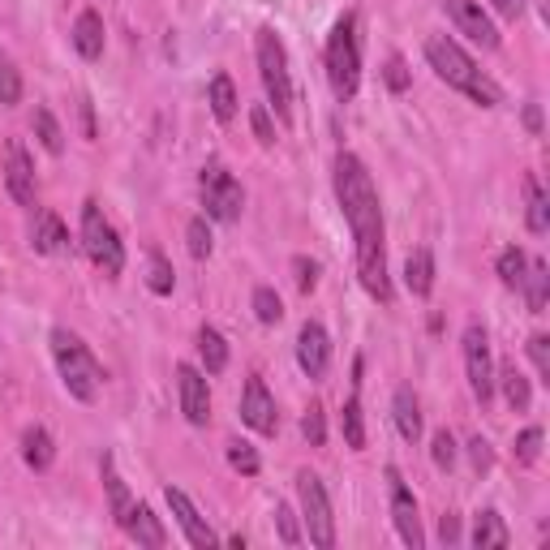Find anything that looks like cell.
Masks as SVG:
<instances>
[{
  "mask_svg": "<svg viewBox=\"0 0 550 550\" xmlns=\"http://www.w3.org/2000/svg\"><path fill=\"white\" fill-rule=\"evenodd\" d=\"M202 207H207L211 220H224V224L241 220L245 190H241V181L224 164H207V168H202Z\"/></svg>",
  "mask_w": 550,
  "mask_h": 550,
  "instance_id": "cell-8",
  "label": "cell"
},
{
  "mask_svg": "<svg viewBox=\"0 0 550 550\" xmlns=\"http://www.w3.org/2000/svg\"><path fill=\"white\" fill-rule=\"evenodd\" d=\"M439 538H443L447 546H456V542H460V520H456V516H443V525H439Z\"/></svg>",
  "mask_w": 550,
  "mask_h": 550,
  "instance_id": "cell-47",
  "label": "cell"
},
{
  "mask_svg": "<svg viewBox=\"0 0 550 550\" xmlns=\"http://www.w3.org/2000/svg\"><path fill=\"white\" fill-rule=\"evenodd\" d=\"M177 392H181L185 422H190V426H207V422H211V392H207V379H202V370L181 366V370H177Z\"/></svg>",
  "mask_w": 550,
  "mask_h": 550,
  "instance_id": "cell-13",
  "label": "cell"
},
{
  "mask_svg": "<svg viewBox=\"0 0 550 550\" xmlns=\"http://www.w3.org/2000/svg\"><path fill=\"white\" fill-rule=\"evenodd\" d=\"M254 52H258V74H263V86H267V104L275 108V117L284 125L293 121V78H288V52L280 35L263 26L254 39Z\"/></svg>",
  "mask_w": 550,
  "mask_h": 550,
  "instance_id": "cell-5",
  "label": "cell"
},
{
  "mask_svg": "<svg viewBox=\"0 0 550 550\" xmlns=\"http://www.w3.org/2000/svg\"><path fill=\"white\" fill-rule=\"evenodd\" d=\"M387 482H392V516H396V529H400L404 546L422 550V546H426V538H422V520H417L413 490L400 482V473H396V469H387Z\"/></svg>",
  "mask_w": 550,
  "mask_h": 550,
  "instance_id": "cell-14",
  "label": "cell"
},
{
  "mask_svg": "<svg viewBox=\"0 0 550 550\" xmlns=\"http://www.w3.org/2000/svg\"><path fill=\"white\" fill-rule=\"evenodd\" d=\"M250 125H254V138L263 142V147H275V125H271V112L263 104L250 112Z\"/></svg>",
  "mask_w": 550,
  "mask_h": 550,
  "instance_id": "cell-42",
  "label": "cell"
},
{
  "mask_svg": "<svg viewBox=\"0 0 550 550\" xmlns=\"http://www.w3.org/2000/svg\"><path fill=\"white\" fill-rule=\"evenodd\" d=\"M198 353H202V366H207V374H220L228 366V344L215 327H202L198 331Z\"/></svg>",
  "mask_w": 550,
  "mask_h": 550,
  "instance_id": "cell-28",
  "label": "cell"
},
{
  "mask_svg": "<svg viewBox=\"0 0 550 550\" xmlns=\"http://www.w3.org/2000/svg\"><path fill=\"white\" fill-rule=\"evenodd\" d=\"M336 198H340V211H344V220L353 228V241H357L361 288H366L374 301H392V280H387V254H383L379 190H374L366 164L349 151H340V159H336Z\"/></svg>",
  "mask_w": 550,
  "mask_h": 550,
  "instance_id": "cell-1",
  "label": "cell"
},
{
  "mask_svg": "<svg viewBox=\"0 0 550 550\" xmlns=\"http://www.w3.org/2000/svg\"><path fill=\"white\" fill-rule=\"evenodd\" d=\"M538 456H542V430H538V426L520 430V439H516V465H538Z\"/></svg>",
  "mask_w": 550,
  "mask_h": 550,
  "instance_id": "cell-38",
  "label": "cell"
},
{
  "mask_svg": "<svg viewBox=\"0 0 550 550\" xmlns=\"http://www.w3.org/2000/svg\"><path fill=\"white\" fill-rule=\"evenodd\" d=\"M74 48L86 56V61H99V56H104V18H99L95 9L78 13V22H74Z\"/></svg>",
  "mask_w": 550,
  "mask_h": 550,
  "instance_id": "cell-18",
  "label": "cell"
},
{
  "mask_svg": "<svg viewBox=\"0 0 550 550\" xmlns=\"http://www.w3.org/2000/svg\"><path fill=\"white\" fill-rule=\"evenodd\" d=\"M147 284H151V293L155 297H168L172 293V263L159 250H151V275H147Z\"/></svg>",
  "mask_w": 550,
  "mask_h": 550,
  "instance_id": "cell-36",
  "label": "cell"
},
{
  "mask_svg": "<svg viewBox=\"0 0 550 550\" xmlns=\"http://www.w3.org/2000/svg\"><path fill=\"white\" fill-rule=\"evenodd\" d=\"M383 78H387V86H392L396 95H404L409 91V65L400 61V56H392V61H387V69H383Z\"/></svg>",
  "mask_w": 550,
  "mask_h": 550,
  "instance_id": "cell-43",
  "label": "cell"
},
{
  "mask_svg": "<svg viewBox=\"0 0 550 550\" xmlns=\"http://www.w3.org/2000/svg\"><path fill=\"white\" fill-rule=\"evenodd\" d=\"M469 460H473V469H477V473H486L490 465H495V452H490V443H486V439H473V443H469Z\"/></svg>",
  "mask_w": 550,
  "mask_h": 550,
  "instance_id": "cell-46",
  "label": "cell"
},
{
  "mask_svg": "<svg viewBox=\"0 0 550 550\" xmlns=\"http://www.w3.org/2000/svg\"><path fill=\"white\" fill-rule=\"evenodd\" d=\"M520 288H525V297H529V310L542 314L546 310V297H550V271H546L542 258H533V263L525 267V280H520Z\"/></svg>",
  "mask_w": 550,
  "mask_h": 550,
  "instance_id": "cell-25",
  "label": "cell"
},
{
  "mask_svg": "<svg viewBox=\"0 0 550 550\" xmlns=\"http://www.w3.org/2000/svg\"><path fill=\"white\" fill-rule=\"evenodd\" d=\"M104 486H108L112 520H117V525H125V520H129V508H134V503H129V490H125V482H121L117 460H112V456H104Z\"/></svg>",
  "mask_w": 550,
  "mask_h": 550,
  "instance_id": "cell-26",
  "label": "cell"
},
{
  "mask_svg": "<svg viewBox=\"0 0 550 550\" xmlns=\"http://www.w3.org/2000/svg\"><path fill=\"white\" fill-rule=\"evenodd\" d=\"M508 542H512V533L503 525L499 512H477V520H473V546L477 550H503Z\"/></svg>",
  "mask_w": 550,
  "mask_h": 550,
  "instance_id": "cell-21",
  "label": "cell"
},
{
  "mask_svg": "<svg viewBox=\"0 0 550 550\" xmlns=\"http://www.w3.org/2000/svg\"><path fill=\"white\" fill-rule=\"evenodd\" d=\"M392 417H396L400 439H409V443L422 439V404H417L413 387H400V392H396V400H392Z\"/></svg>",
  "mask_w": 550,
  "mask_h": 550,
  "instance_id": "cell-20",
  "label": "cell"
},
{
  "mask_svg": "<svg viewBox=\"0 0 550 550\" xmlns=\"http://www.w3.org/2000/svg\"><path fill=\"white\" fill-rule=\"evenodd\" d=\"M297 499H301V516H306V529H310V542L318 550H331L336 546V516H331V499L318 473L301 469L297 473Z\"/></svg>",
  "mask_w": 550,
  "mask_h": 550,
  "instance_id": "cell-7",
  "label": "cell"
},
{
  "mask_svg": "<svg viewBox=\"0 0 550 550\" xmlns=\"http://www.w3.org/2000/svg\"><path fill=\"white\" fill-rule=\"evenodd\" d=\"M525 125L533 129V134H542V108H538V104H529V108H525Z\"/></svg>",
  "mask_w": 550,
  "mask_h": 550,
  "instance_id": "cell-49",
  "label": "cell"
},
{
  "mask_svg": "<svg viewBox=\"0 0 550 550\" xmlns=\"http://www.w3.org/2000/svg\"><path fill=\"white\" fill-rule=\"evenodd\" d=\"M241 422L250 426V430H258V434H275L280 430V413H275V400H271V392H267V383L254 379L245 383V396H241Z\"/></svg>",
  "mask_w": 550,
  "mask_h": 550,
  "instance_id": "cell-11",
  "label": "cell"
},
{
  "mask_svg": "<svg viewBox=\"0 0 550 550\" xmlns=\"http://www.w3.org/2000/svg\"><path fill=\"white\" fill-rule=\"evenodd\" d=\"M82 121H86V138H95V117H91V99H82Z\"/></svg>",
  "mask_w": 550,
  "mask_h": 550,
  "instance_id": "cell-50",
  "label": "cell"
},
{
  "mask_svg": "<svg viewBox=\"0 0 550 550\" xmlns=\"http://www.w3.org/2000/svg\"><path fill=\"white\" fill-rule=\"evenodd\" d=\"M525 194H529V233H546L550 228V207H546V190L538 177H525Z\"/></svg>",
  "mask_w": 550,
  "mask_h": 550,
  "instance_id": "cell-30",
  "label": "cell"
},
{
  "mask_svg": "<svg viewBox=\"0 0 550 550\" xmlns=\"http://www.w3.org/2000/svg\"><path fill=\"white\" fill-rule=\"evenodd\" d=\"M164 495H168V508H172V516H177L181 533H185V542H190V546H215V542H220V538H215V533H211L207 520L198 516V508L190 503V495H185V490L168 486Z\"/></svg>",
  "mask_w": 550,
  "mask_h": 550,
  "instance_id": "cell-15",
  "label": "cell"
},
{
  "mask_svg": "<svg viewBox=\"0 0 550 550\" xmlns=\"http://www.w3.org/2000/svg\"><path fill=\"white\" fill-rule=\"evenodd\" d=\"M207 99H211V112H215V121H220V125H228V121L237 117V86H233V78H228V74H215L211 78Z\"/></svg>",
  "mask_w": 550,
  "mask_h": 550,
  "instance_id": "cell-24",
  "label": "cell"
},
{
  "mask_svg": "<svg viewBox=\"0 0 550 550\" xmlns=\"http://www.w3.org/2000/svg\"><path fill=\"white\" fill-rule=\"evenodd\" d=\"M22 456H26V465H31L35 473L52 469V456H56V447H52V434L43 430V426H31V430L22 434Z\"/></svg>",
  "mask_w": 550,
  "mask_h": 550,
  "instance_id": "cell-22",
  "label": "cell"
},
{
  "mask_svg": "<svg viewBox=\"0 0 550 550\" xmlns=\"http://www.w3.org/2000/svg\"><path fill=\"white\" fill-rule=\"evenodd\" d=\"M254 314H258V323H280L284 318V306H280V297H275V288H254Z\"/></svg>",
  "mask_w": 550,
  "mask_h": 550,
  "instance_id": "cell-35",
  "label": "cell"
},
{
  "mask_svg": "<svg viewBox=\"0 0 550 550\" xmlns=\"http://www.w3.org/2000/svg\"><path fill=\"white\" fill-rule=\"evenodd\" d=\"M297 361H301V370H306L310 379H323V374H327L331 340H327L323 323H306L297 331Z\"/></svg>",
  "mask_w": 550,
  "mask_h": 550,
  "instance_id": "cell-16",
  "label": "cell"
},
{
  "mask_svg": "<svg viewBox=\"0 0 550 550\" xmlns=\"http://www.w3.org/2000/svg\"><path fill=\"white\" fill-rule=\"evenodd\" d=\"M22 99V74H18V65L9 61V56H0V104L13 108Z\"/></svg>",
  "mask_w": 550,
  "mask_h": 550,
  "instance_id": "cell-33",
  "label": "cell"
},
{
  "mask_svg": "<svg viewBox=\"0 0 550 550\" xmlns=\"http://www.w3.org/2000/svg\"><path fill=\"white\" fill-rule=\"evenodd\" d=\"M357 387H361V379H353V396H349V404H344V443H349L353 452H361V447H366V422H361Z\"/></svg>",
  "mask_w": 550,
  "mask_h": 550,
  "instance_id": "cell-29",
  "label": "cell"
},
{
  "mask_svg": "<svg viewBox=\"0 0 550 550\" xmlns=\"http://www.w3.org/2000/svg\"><path fill=\"white\" fill-rule=\"evenodd\" d=\"M430 456H434V465L439 469H452L456 465V439H452V430H439L430 439Z\"/></svg>",
  "mask_w": 550,
  "mask_h": 550,
  "instance_id": "cell-39",
  "label": "cell"
},
{
  "mask_svg": "<svg viewBox=\"0 0 550 550\" xmlns=\"http://www.w3.org/2000/svg\"><path fill=\"white\" fill-rule=\"evenodd\" d=\"M327 78H331L336 99H353L361 86V43H357L353 13H344L327 35Z\"/></svg>",
  "mask_w": 550,
  "mask_h": 550,
  "instance_id": "cell-4",
  "label": "cell"
},
{
  "mask_svg": "<svg viewBox=\"0 0 550 550\" xmlns=\"http://www.w3.org/2000/svg\"><path fill=\"white\" fill-rule=\"evenodd\" d=\"M121 529H125L138 546H151V550H159V546L168 542V533H164V525H159V516H155L151 508H142V503H138V508H129V520H125Z\"/></svg>",
  "mask_w": 550,
  "mask_h": 550,
  "instance_id": "cell-17",
  "label": "cell"
},
{
  "mask_svg": "<svg viewBox=\"0 0 550 550\" xmlns=\"http://www.w3.org/2000/svg\"><path fill=\"white\" fill-rule=\"evenodd\" d=\"M404 284H409L413 297H430V288H434V258H430V250H413L409 254V263H404Z\"/></svg>",
  "mask_w": 550,
  "mask_h": 550,
  "instance_id": "cell-23",
  "label": "cell"
},
{
  "mask_svg": "<svg viewBox=\"0 0 550 550\" xmlns=\"http://www.w3.org/2000/svg\"><path fill=\"white\" fill-rule=\"evenodd\" d=\"M293 271H297V288H301V293H310V288L318 284V263H314V258H293Z\"/></svg>",
  "mask_w": 550,
  "mask_h": 550,
  "instance_id": "cell-45",
  "label": "cell"
},
{
  "mask_svg": "<svg viewBox=\"0 0 550 550\" xmlns=\"http://www.w3.org/2000/svg\"><path fill=\"white\" fill-rule=\"evenodd\" d=\"M465 370H469V387L477 400H490L495 396V361H490V336L482 323H469L465 327Z\"/></svg>",
  "mask_w": 550,
  "mask_h": 550,
  "instance_id": "cell-9",
  "label": "cell"
},
{
  "mask_svg": "<svg viewBox=\"0 0 550 550\" xmlns=\"http://www.w3.org/2000/svg\"><path fill=\"white\" fill-rule=\"evenodd\" d=\"M52 357H56V370H61V383L74 400H95L99 383H104V370H99L95 353L74 336V331L56 327L52 331Z\"/></svg>",
  "mask_w": 550,
  "mask_h": 550,
  "instance_id": "cell-3",
  "label": "cell"
},
{
  "mask_svg": "<svg viewBox=\"0 0 550 550\" xmlns=\"http://www.w3.org/2000/svg\"><path fill=\"white\" fill-rule=\"evenodd\" d=\"M65 241H69V233H65L61 215H56V211H35V224H31V245H35V254H56Z\"/></svg>",
  "mask_w": 550,
  "mask_h": 550,
  "instance_id": "cell-19",
  "label": "cell"
},
{
  "mask_svg": "<svg viewBox=\"0 0 550 550\" xmlns=\"http://www.w3.org/2000/svg\"><path fill=\"white\" fill-rule=\"evenodd\" d=\"M443 9H447V18L456 22V31L460 35H469L473 43H482V48H499V31H495V22L486 18V9L477 5V0H443Z\"/></svg>",
  "mask_w": 550,
  "mask_h": 550,
  "instance_id": "cell-10",
  "label": "cell"
},
{
  "mask_svg": "<svg viewBox=\"0 0 550 550\" xmlns=\"http://www.w3.org/2000/svg\"><path fill=\"white\" fill-rule=\"evenodd\" d=\"M228 465H233L237 473H245V477H254L258 469H263V465H258V452H254V447L245 443V439H233V443H228Z\"/></svg>",
  "mask_w": 550,
  "mask_h": 550,
  "instance_id": "cell-34",
  "label": "cell"
},
{
  "mask_svg": "<svg viewBox=\"0 0 550 550\" xmlns=\"http://www.w3.org/2000/svg\"><path fill=\"white\" fill-rule=\"evenodd\" d=\"M301 434H306L310 447H323L327 443V417H323V404H310L306 417H301Z\"/></svg>",
  "mask_w": 550,
  "mask_h": 550,
  "instance_id": "cell-37",
  "label": "cell"
},
{
  "mask_svg": "<svg viewBox=\"0 0 550 550\" xmlns=\"http://www.w3.org/2000/svg\"><path fill=\"white\" fill-rule=\"evenodd\" d=\"M529 357H533V366H538V374L550 383V340L546 336H533L529 340Z\"/></svg>",
  "mask_w": 550,
  "mask_h": 550,
  "instance_id": "cell-44",
  "label": "cell"
},
{
  "mask_svg": "<svg viewBox=\"0 0 550 550\" xmlns=\"http://www.w3.org/2000/svg\"><path fill=\"white\" fill-rule=\"evenodd\" d=\"M499 383H503V396H508V404L516 413H525L533 404V392H529V379L516 370V361H508V366L499 370Z\"/></svg>",
  "mask_w": 550,
  "mask_h": 550,
  "instance_id": "cell-27",
  "label": "cell"
},
{
  "mask_svg": "<svg viewBox=\"0 0 550 550\" xmlns=\"http://www.w3.org/2000/svg\"><path fill=\"white\" fill-rule=\"evenodd\" d=\"M35 138H39V147L48 151V155H61L65 151V134H61V125H56V117L48 108H35Z\"/></svg>",
  "mask_w": 550,
  "mask_h": 550,
  "instance_id": "cell-31",
  "label": "cell"
},
{
  "mask_svg": "<svg viewBox=\"0 0 550 550\" xmlns=\"http://www.w3.org/2000/svg\"><path fill=\"white\" fill-rule=\"evenodd\" d=\"M82 250L91 254V263L108 275V280H117L121 267H125V245L117 237V228L104 220V211H99V202H86L82 207Z\"/></svg>",
  "mask_w": 550,
  "mask_h": 550,
  "instance_id": "cell-6",
  "label": "cell"
},
{
  "mask_svg": "<svg viewBox=\"0 0 550 550\" xmlns=\"http://www.w3.org/2000/svg\"><path fill=\"white\" fill-rule=\"evenodd\" d=\"M525 267H529V258H525V250H516V245H508V250L499 254V280L508 284V288H520V280H525Z\"/></svg>",
  "mask_w": 550,
  "mask_h": 550,
  "instance_id": "cell-32",
  "label": "cell"
},
{
  "mask_svg": "<svg viewBox=\"0 0 550 550\" xmlns=\"http://www.w3.org/2000/svg\"><path fill=\"white\" fill-rule=\"evenodd\" d=\"M275 529H280L284 546H301V529H297L293 508H275Z\"/></svg>",
  "mask_w": 550,
  "mask_h": 550,
  "instance_id": "cell-41",
  "label": "cell"
},
{
  "mask_svg": "<svg viewBox=\"0 0 550 550\" xmlns=\"http://www.w3.org/2000/svg\"><path fill=\"white\" fill-rule=\"evenodd\" d=\"M5 185H9L13 202H22V207H31L35 202V164H31V155H26V147L18 138L5 142Z\"/></svg>",
  "mask_w": 550,
  "mask_h": 550,
  "instance_id": "cell-12",
  "label": "cell"
},
{
  "mask_svg": "<svg viewBox=\"0 0 550 550\" xmlns=\"http://www.w3.org/2000/svg\"><path fill=\"white\" fill-rule=\"evenodd\" d=\"M490 5H495L503 18H520V9H525V0H490Z\"/></svg>",
  "mask_w": 550,
  "mask_h": 550,
  "instance_id": "cell-48",
  "label": "cell"
},
{
  "mask_svg": "<svg viewBox=\"0 0 550 550\" xmlns=\"http://www.w3.org/2000/svg\"><path fill=\"white\" fill-rule=\"evenodd\" d=\"M426 61H430L434 74L452 86V91L469 95L473 104H482V108H499V104H503V91L482 74V69H477V61H473L465 48H460L456 39L430 35V39H426Z\"/></svg>",
  "mask_w": 550,
  "mask_h": 550,
  "instance_id": "cell-2",
  "label": "cell"
},
{
  "mask_svg": "<svg viewBox=\"0 0 550 550\" xmlns=\"http://www.w3.org/2000/svg\"><path fill=\"white\" fill-rule=\"evenodd\" d=\"M185 237H190V254H194V258H207V254H211V228H207V215L190 220Z\"/></svg>",
  "mask_w": 550,
  "mask_h": 550,
  "instance_id": "cell-40",
  "label": "cell"
}]
</instances>
